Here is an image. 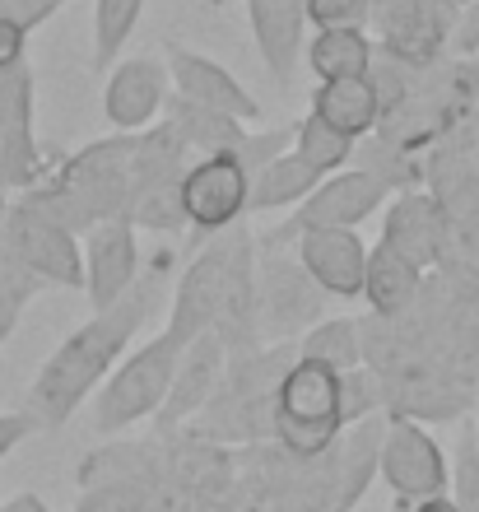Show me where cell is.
Masks as SVG:
<instances>
[{"mask_svg":"<svg viewBox=\"0 0 479 512\" xmlns=\"http://www.w3.org/2000/svg\"><path fill=\"white\" fill-rule=\"evenodd\" d=\"M0 512H52V508H47L38 494H14V499L0 503Z\"/></svg>","mask_w":479,"mask_h":512,"instance_id":"cell-36","label":"cell"},{"mask_svg":"<svg viewBox=\"0 0 479 512\" xmlns=\"http://www.w3.org/2000/svg\"><path fill=\"white\" fill-rule=\"evenodd\" d=\"M391 512H410V503H400V499H396V508H391Z\"/></svg>","mask_w":479,"mask_h":512,"instance_id":"cell-39","label":"cell"},{"mask_svg":"<svg viewBox=\"0 0 479 512\" xmlns=\"http://www.w3.org/2000/svg\"><path fill=\"white\" fill-rule=\"evenodd\" d=\"M386 405L382 391V373L377 368H354V373H340V419L345 424H359V419H373Z\"/></svg>","mask_w":479,"mask_h":512,"instance_id":"cell-28","label":"cell"},{"mask_svg":"<svg viewBox=\"0 0 479 512\" xmlns=\"http://www.w3.org/2000/svg\"><path fill=\"white\" fill-rule=\"evenodd\" d=\"M177 359H182V340H173L168 331L145 340L135 354H126V364L112 368V378L94 396V429L121 433V429H131V424H140V419L159 415L163 396L173 387Z\"/></svg>","mask_w":479,"mask_h":512,"instance_id":"cell-3","label":"cell"},{"mask_svg":"<svg viewBox=\"0 0 479 512\" xmlns=\"http://www.w3.org/2000/svg\"><path fill=\"white\" fill-rule=\"evenodd\" d=\"M5 215H10V196H0V317H5V322H19V312L33 303V294H38L42 284H38V275L19 261V252H14Z\"/></svg>","mask_w":479,"mask_h":512,"instance_id":"cell-24","label":"cell"},{"mask_svg":"<svg viewBox=\"0 0 479 512\" xmlns=\"http://www.w3.org/2000/svg\"><path fill=\"white\" fill-rule=\"evenodd\" d=\"M293 154H298L317 177H326V173H335V168H345V163L354 159V140L340 135V131H331L321 117L307 112L303 122L293 126Z\"/></svg>","mask_w":479,"mask_h":512,"instance_id":"cell-23","label":"cell"},{"mask_svg":"<svg viewBox=\"0 0 479 512\" xmlns=\"http://www.w3.org/2000/svg\"><path fill=\"white\" fill-rule=\"evenodd\" d=\"M14 326H19V322H5V317H0V345L10 340V331H14Z\"/></svg>","mask_w":479,"mask_h":512,"instance_id":"cell-38","label":"cell"},{"mask_svg":"<svg viewBox=\"0 0 479 512\" xmlns=\"http://www.w3.org/2000/svg\"><path fill=\"white\" fill-rule=\"evenodd\" d=\"M452 503H456V512H479V443H475V429H466L461 433V443H456Z\"/></svg>","mask_w":479,"mask_h":512,"instance_id":"cell-30","label":"cell"},{"mask_svg":"<svg viewBox=\"0 0 479 512\" xmlns=\"http://www.w3.org/2000/svg\"><path fill=\"white\" fill-rule=\"evenodd\" d=\"M447 215L433 196H419V191H400L391 210H386V224H382V243L391 252H400L405 261H414L419 270L438 266L447 256Z\"/></svg>","mask_w":479,"mask_h":512,"instance_id":"cell-13","label":"cell"},{"mask_svg":"<svg viewBox=\"0 0 479 512\" xmlns=\"http://www.w3.org/2000/svg\"><path fill=\"white\" fill-rule=\"evenodd\" d=\"M224 359H228V345L214 331H200L196 340L182 345V359L173 368V387H168L159 415H154L163 433H173L177 424H187L191 415H200L214 401V387L224 378Z\"/></svg>","mask_w":479,"mask_h":512,"instance_id":"cell-9","label":"cell"},{"mask_svg":"<svg viewBox=\"0 0 479 512\" xmlns=\"http://www.w3.org/2000/svg\"><path fill=\"white\" fill-rule=\"evenodd\" d=\"M28 433H33V424H28L24 415H0V461L10 457V452L24 443Z\"/></svg>","mask_w":479,"mask_h":512,"instance_id":"cell-35","label":"cell"},{"mask_svg":"<svg viewBox=\"0 0 479 512\" xmlns=\"http://www.w3.org/2000/svg\"><path fill=\"white\" fill-rule=\"evenodd\" d=\"M298 266L307 280L331 298H359L363 270H368V247L354 229H303L298 233Z\"/></svg>","mask_w":479,"mask_h":512,"instance_id":"cell-10","label":"cell"},{"mask_svg":"<svg viewBox=\"0 0 479 512\" xmlns=\"http://www.w3.org/2000/svg\"><path fill=\"white\" fill-rule=\"evenodd\" d=\"M340 378L317 364L293 359L289 373L275 387V424L270 433L293 461H312L340 438Z\"/></svg>","mask_w":479,"mask_h":512,"instance_id":"cell-2","label":"cell"},{"mask_svg":"<svg viewBox=\"0 0 479 512\" xmlns=\"http://www.w3.org/2000/svg\"><path fill=\"white\" fill-rule=\"evenodd\" d=\"M289 135L293 131H261V135H247L242 140V149L233 154V159L242 163V173L252 177V173H261L270 159H280V154H289Z\"/></svg>","mask_w":479,"mask_h":512,"instance_id":"cell-32","label":"cell"},{"mask_svg":"<svg viewBox=\"0 0 479 512\" xmlns=\"http://www.w3.org/2000/svg\"><path fill=\"white\" fill-rule=\"evenodd\" d=\"M154 308V284L131 289V294L112 303L107 312H94V322H84L80 331H70L52 350V359L42 364V373L28 387L24 419L33 429H61L75 410L98 391V382L117 368L126 345L135 340L140 322Z\"/></svg>","mask_w":479,"mask_h":512,"instance_id":"cell-1","label":"cell"},{"mask_svg":"<svg viewBox=\"0 0 479 512\" xmlns=\"http://www.w3.org/2000/svg\"><path fill=\"white\" fill-rule=\"evenodd\" d=\"M377 475L391 485V494L400 503H419V499H433V494H447L452 461L442 457L438 438L424 424H414L410 415H396V419H386Z\"/></svg>","mask_w":479,"mask_h":512,"instance_id":"cell-4","label":"cell"},{"mask_svg":"<svg viewBox=\"0 0 479 512\" xmlns=\"http://www.w3.org/2000/svg\"><path fill=\"white\" fill-rule=\"evenodd\" d=\"M242 224V219H238ZM238 224H228V229L214 233V247L196 256L177 284V298H173V322H168V336L173 340H196L200 331H210L214 326V312H219V289H224V270H228V252H233V229Z\"/></svg>","mask_w":479,"mask_h":512,"instance_id":"cell-8","label":"cell"},{"mask_svg":"<svg viewBox=\"0 0 479 512\" xmlns=\"http://www.w3.org/2000/svg\"><path fill=\"white\" fill-rule=\"evenodd\" d=\"M168 126L177 131V140L187 149H200V159H219V154H238L242 140H247V126L233 122V117H219L210 108H196L187 98H168Z\"/></svg>","mask_w":479,"mask_h":512,"instance_id":"cell-19","label":"cell"},{"mask_svg":"<svg viewBox=\"0 0 479 512\" xmlns=\"http://www.w3.org/2000/svg\"><path fill=\"white\" fill-rule=\"evenodd\" d=\"M247 187H252V177L242 173L238 159H228V154L196 159L182 173V215L196 229L219 233L247 215Z\"/></svg>","mask_w":479,"mask_h":512,"instance_id":"cell-6","label":"cell"},{"mask_svg":"<svg viewBox=\"0 0 479 512\" xmlns=\"http://www.w3.org/2000/svg\"><path fill=\"white\" fill-rule=\"evenodd\" d=\"M475 443H479V429H475Z\"/></svg>","mask_w":479,"mask_h":512,"instance_id":"cell-41","label":"cell"},{"mask_svg":"<svg viewBox=\"0 0 479 512\" xmlns=\"http://www.w3.org/2000/svg\"><path fill=\"white\" fill-rule=\"evenodd\" d=\"M163 103H168V75L149 56L121 61L103 89V117L117 131H149L154 117L163 112Z\"/></svg>","mask_w":479,"mask_h":512,"instance_id":"cell-14","label":"cell"},{"mask_svg":"<svg viewBox=\"0 0 479 512\" xmlns=\"http://www.w3.org/2000/svg\"><path fill=\"white\" fill-rule=\"evenodd\" d=\"M28 47V28H19L14 19H0V66H19Z\"/></svg>","mask_w":479,"mask_h":512,"instance_id":"cell-33","label":"cell"},{"mask_svg":"<svg viewBox=\"0 0 479 512\" xmlns=\"http://www.w3.org/2000/svg\"><path fill=\"white\" fill-rule=\"evenodd\" d=\"M359 168L368 177H377L386 191H410L414 182H419V163H414L410 154H391V145H386V140H377V145L363 149Z\"/></svg>","mask_w":479,"mask_h":512,"instance_id":"cell-29","label":"cell"},{"mask_svg":"<svg viewBox=\"0 0 479 512\" xmlns=\"http://www.w3.org/2000/svg\"><path fill=\"white\" fill-rule=\"evenodd\" d=\"M145 14V0H94V66H112L121 47L131 42L135 24Z\"/></svg>","mask_w":479,"mask_h":512,"instance_id":"cell-25","label":"cell"},{"mask_svg":"<svg viewBox=\"0 0 479 512\" xmlns=\"http://www.w3.org/2000/svg\"><path fill=\"white\" fill-rule=\"evenodd\" d=\"M321 177L307 168L298 154H280L270 159L261 173H252V187H247V210H289V205L307 201L317 191Z\"/></svg>","mask_w":479,"mask_h":512,"instance_id":"cell-22","label":"cell"},{"mask_svg":"<svg viewBox=\"0 0 479 512\" xmlns=\"http://www.w3.org/2000/svg\"><path fill=\"white\" fill-rule=\"evenodd\" d=\"M317 298L321 289L307 280V270L298 261H266L261 270V284H256V312L261 322H270L275 331H293L303 322H317Z\"/></svg>","mask_w":479,"mask_h":512,"instance_id":"cell-16","label":"cell"},{"mask_svg":"<svg viewBox=\"0 0 479 512\" xmlns=\"http://www.w3.org/2000/svg\"><path fill=\"white\" fill-rule=\"evenodd\" d=\"M298 359L326 368V373H335V378L363 368L359 322H354V317H326V322H312L307 326V336L298 340Z\"/></svg>","mask_w":479,"mask_h":512,"instance_id":"cell-21","label":"cell"},{"mask_svg":"<svg viewBox=\"0 0 479 512\" xmlns=\"http://www.w3.org/2000/svg\"><path fill=\"white\" fill-rule=\"evenodd\" d=\"M210 5H228V0H210Z\"/></svg>","mask_w":479,"mask_h":512,"instance_id":"cell-40","label":"cell"},{"mask_svg":"<svg viewBox=\"0 0 479 512\" xmlns=\"http://www.w3.org/2000/svg\"><path fill=\"white\" fill-rule=\"evenodd\" d=\"M168 75H173L177 94L187 98V103H196V108H210L219 112V117H233V122H256L261 117V108H256V98L242 89L233 75H228L219 61H210V56L191 52V47H177V42H168Z\"/></svg>","mask_w":479,"mask_h":512,"instance_id":"cell-11","label":"cell"},{"mask_svg":"<svg viewBox=\"0 0 479 512\" xmlns=\"http://www.w3.org/2000/svg\"><path fill=\"white\" fill-rule=\"evenodd\" d=\"M461 5H470V0H461Z\"/></svg>","mask_w":479,"mask_h":512,"instance_id":"cell-42","label":"cell"},{"mask_svg":"<svg viewBox=\"0 0 479 512\" xmlns=\"http://www.w3.org/2000/svg\"><path fill=\"white\" fill-rule=\"evenodd\" d=\"M247 19H252V38L261 47V61L275 75L280 89L293 84L298 52H303V0H247Z\"/></svg>","mask_w":479,"mask_h":512,"instance_id":"cell-15","label":"cell"},{"mask_svg":"<svg viewBox=\"0 0 479 512\" xmlns=\"http://www.w3.org/2000/svg\"><path fill=\"white\" fill-rule=\"evenodd\" d=\"M5 229H10V243L19 252L38 284H56V289H84V247L70 229H61L56 219H47L33 201H10V215H5Z\"/></svg>","mask_w":479,"mask_h":512,"instance_id":"cell-5","label":"cell"},{"mask_svg":"<svg viewBox=\"0 0 479 512\" xmlns=\"http://www.w3.org/2000/svg\"><path fill=\"white\" fill-rule=\"evenodd\" d=\"M47 173L42 168V154H38V140H24V135H14L0 126V196H24L38 177Z\"/></svg>","mask_w":479,"mask_h":512,"instance_id":"cell-27","label":"cell"},{"mask_svg":"<svg viewBox=\"0 0 479 512\" xmlns=\"http://www.w3.org/2000/svg\"><path fill=\"white\" fill-rule=\"evenodd\" d=\"M424 294V270L391 252L386 243L368 247V270H363V298L373 303L377 317H405Z\"/></svg>","mask_w":479,"mask_h":512,"instance_id":"cell-17","label":"cell"},{"mask_svg":"<svg viewBox=\"0 0 479 512\" xmlns=\"http://www.w3.org/2000/svg\"><path fill=\"white\" fill-rule=\"evenodd\" d=\"M312 117H321L331 131L349 135V140H359V135H373L382 126V98H377L368 75H359V80H326L312 94Z\"/></svg>","mask_w":479,"mask_h":512,"instance_id":"cell-18","label":"cell"},{"mask_svg":"<svg viewBox=\"0 0 479 512\" xmlns=\"http://www.w3.org/2000/svg\"><path fill=\"white\" fill-rule=\"evenodd\" d=\"M0 126L24 135V140H38L33 135V70H28V61L0 66Z\"/></svg>","mask_w":479,"mask_h":512,"instance_id":"cell-26","label":"cell"},{"mask_svg":"<svg viewBox=\"0 0 479 512\" xmlns=\"http://www.w3.org/2000/svg\"><path fill=\"white\" fill-rule=\"evenodd\" d=\"M386 196H391V191H386L377 177L363 173V168L359 173L321 177L317 191L303 201V210L293 215L289 229L293 233H303V229H359L373 210H382Z\"/></svg>","mask_w":479,"mask_h":512,"instance_id":"cell-12","label":"cell"},{"mask_svg":"<svg viewBox=\"0 0 479 512\" xmlns=\"http://www.w3.org/2000/svg\"><path fill=\"white\" fill-rule=\"evenodd\" d=\"M410 512H456V503L447 499V494H433V499H419V503H410Z\"/></svg>","mask_w":479,"mask_h":512,"instance_id":"cell-37","label":"cell"},{"mask_svg":"<svg viewBox=\"0 0 479 512\" xmlns=\"http://www.w3.org/2000/svg\"><path fill=\"white\" fill-rule=\"evenodd\" d=\"M373 10V0H303V14L307 24L321 28H359Z\"/></svg>","mask_w":479,"mask_h":512,"instance_id":"cell-31","label":"cell"},{"mask_svg":"<svg viewBox=\"0 0 479 512\" xmlns=\"http://www.w3.org/2000/svg\"><path fill=\"white\" fill-rule=\"evenodd\" d=\"M307 66L321 84L326 80H359L373 66V42L363 28H321L307 47Z\"/></svg>","mask_w":479,"mask_h":512,"instance_id":"cell-20","label":"cell"},{"mask_svg":"<svg viewBox=\"0 0 479 512\" xmlns=\"http://www.w3.org/2000/svg\"><path fill=\"white\" fill-rule=\"evenodd\" d=\"M479 47V0H470L461 19H456V52H475Z\"/></svg>","mask_w":479,"mask_h":512,"instance_id":"cell-34","label":"cell"},{"mask_svg":"<svg viewBox=\"0 0 479 512\" xmlns=\"http://www.w3.org/2000/svg\"><path fill=\"white\" fill-rule=\"evenodd\" d=\"M84 294L94 303V312H107L112 303L135 289V270H140V247H135V229L126 219H107L84 233Z\"/></svg>","mask_w":479,"mask_h":512,"instance_id":"cell-7","label":"cell"}]
</instances>
